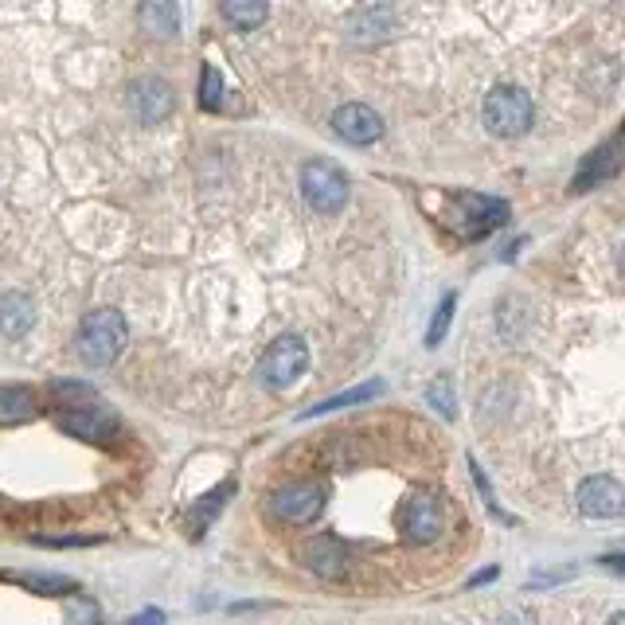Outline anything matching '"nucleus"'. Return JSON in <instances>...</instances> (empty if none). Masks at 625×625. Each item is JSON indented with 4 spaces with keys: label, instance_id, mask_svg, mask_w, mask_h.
I'll return each mask as SVG.
<instances>
[{
    "label": "nucleus",
    "instance_id": "39448f33",
    "mask_svg": "<svg viewBox=\"0 0 625 625\" xmlns=\"http://www.w3.org/2000/svg\"><path fill=\"white\" fill-rule=\"evenodd\" d=\"M309 368V348H305L301 337H278L270 348H266L263 363H258V379L274 391L297 383Z\"/></svg>",
    "mask_w": 625,
    "mask_h": 625
},
{
    "label": "nucleus",
    "instance_id": "423d86ee",
    "mask_svg": "<svg viewBox=\"0 0 625 625\" xmlns=\"http://www.w3.org/2000/svg\"><path fill=\"white\" fill-rule=\"evenodd\" d=\"M325 509V489L312 485V481H294V485L274 489L270 512L281 524H312Z\"/></svg>",
    "mask_w": 625,
    "mask_h": 625
},
{
    "label": "nucleus",
    "instance_id": "9b49d317",
    "mask_svg": "<svg viewBox=\"0 0 625 625\" xmlns=\"http://www.w3.org/2000/svg\"><path fill=\"white\" fill-rule=\"evenodd\" d=\"M332 130L348 145H371V141L383 137V117L371 106H363V102H348V106H340L332 114Z\"/></svg>",
    "mask_w": 625,
    "mask_h": 625
},
{
    "label": "nucleus",
    "instance_id": "a878e982",
    "mask_svg": "<svg viewBox=\"0 0 625 625\" xmlns=\"http://www.w3.org/2000/svg\"><path fill=\"white\" fill-rule=\"evenodd\" d=\"M602 567L606 571H617V575H625V555H602Z\"/></svg>",
    "mask_w": 625,
    "mask_h": 625
},
{
    "label": "nucleus",
    "instance_id": "4468645a",
    "mask_svg": "<svg viewBox=\"0 0 625 625\" xmlns=\"http://www.w3.org/2000/svg\"><path fill=\"white\" fill-rule=\"evenodd\" d=\"M35 325V305L28 294H4L0 297V332L9 340L24 337L28 329Z\"/></svg>",
    "mask_w": 625,
    "mask_h": 625
},
{
    "label": "nucleus",
    "instance_id": "dca6fc26",
    "mask_svg": "<svg viewBox=\"0 0 625 625\" xmlns=\"http://www.w3.org/2000/svg\"><path fill=\"white\" fill-rule=\"evenodd\" d=\"M391 28H396V12L391 9H360L352 20H348V35L352 40H383V35H391Z\"/></svg>",
    "mask_w": 625,
    "mask_h": 625
},
{
    "label": "nucleus",
    "instance_id": "0eeeda50",
    "mask_svg": "<svg viewBox=\"0 0 625 625\" xmlns=\"http://www.w3.org/2000/svg\"><path fill=\"white\" fill-rule=\"evenodd\" d=\"M445 527V504L434 493H411L403 504V535L411 543H434Z\"/></svg>",
    "mask_w": 625,
    "mask_h": 625
},
{
    "label": "nucleus",
    "instance_id": "a211bd4d",
    "mask_svg": "<svg viewBox=\"0 0 625 625\" xmlns=\"http://www.w3.org/2000/svg\"><path fill=\"white\" fill-rule=\"evenodd\" d=\"M141 24L153 35H176L181 32V9L176 4H161V0L141 4Z\"/></svg>",
    "mask_w": 625,
    "mask_h": 625
},
{
    "label": "nucleus",
    "instance_id": "2eb2a0df",
    "mask_svg": "<svg viewBox=\"0 0 625 625\" xmlns=\"http://www.w3.org/2000/svg\"><path fill=\"white\" fill-rule=\"evenodd\" d=\"M40 403H35L32 387H0V427H20V422H32Z\"/></svg>",
    "mask_w": 625,
    "mask_h": 625
},
{
    "label": "nucleus",
    "instance_id": "6ab92c4d",
    "mask_svg": "<svg viewBox=\"0 0 625 625\" xmlns=\"http://www.w3.org/2000/svg\"><path fill=\"white\" fill-rule=\"evenodd\" d=\"M219 12H223V20L235 24L239 32H255V28L266 20V4H258V0H230V4H223Z\"/></svg>",
    "mask_w": 625,
    "mask_h": 625
},
{
    "label": "nucleus",
    "instance_id": "f03ea898",
    "mask_svg": "<svg viewBox=\"0 0 625 625\" xmlns=\"http://www.w3.org/2000/svg\"><path fill=\"white\" fill-rule=\"evenodd\" d=\"M481 114H485L489 133H496V137H520V133L532 130L535 106L527 99V91H520V86H496L485 99Z\"/></svg>",
    "mask_w": 625,
    "mask_h": 625
},
{
    "label": "nucleus",
    "instance_id": "f3484780",
    "mask_svg": "<svg viewBox=\"0 0 625 625\" xmlns=\"http://www.w3.org/2000/svg\"><path fill=\"white\" fill-rule=\"evenodd\" d=\"M383 396V379H368V383L352 387V391H340V396L325 399V403L309 407V411H301V419H317V414H332V411H345V407H356V403H368V399Z\"/></svg>",
    "mask_w": 625,
    "mask_h": 625
},
{
    "label": "nucleus",
    "instance_id": "6e6552de",
    "mask_svg": "<svg viewBox=\"0 0 625 625\" xmlns=\"http://www.w3.org/2000/svg\"><path fill=\"white\" fill-rule=\"evenodd\" d=\"M59 430L71 438H83V442H106L110 434L117 430V419L106 403H83L71 407V411H59Z\"/></svg>",
    "mask_w": 625,
    "mask_h": 625
},
{
    "label": "nucleus",
    "instance_id": "f257e3e1",
    "mask_svg": "<svg viewBox=\"0 0 625 625\" xmlns=\"http://www.w3.org/2000/svg\"><path fill=\"white\" fill-rule=\"evenodd\" d=\"M130 329H125V317L117 309H94L79 325V356L91 368H106L122 356Z\"/></svg>",
    "mask_w": 625,
    "mask_h": 625
},
{
    "label": "nucleus",
    "instance_id": "b1692460",
    "mask_svg": "<svg viewBox=\"0 0 625 625\" xmlns=\"http://www.w3.org/2000/svg\"><path fill=\"white\" fill-rule=\"evenodd\" d=\"M199 102H204V110L223 106V83H219V71H215V66H204V91H199Z\"/></svg>",
    "mask_w": 625,
    "mask_h": 625
},
{
    "label": "nucleus",
    "instance_id": "cd10ccee",
    "mask_svg": "<svg viewBox=\"0 0 625 625\" xmlns=\"http://www.w3.org/2000/svg\"><path fill=\"white\" fill-rule=\"evenodd\" d=\"M606 625H625V614H614V617H609Z\"/></svg>",
    "mask_w": 625,
    "mask_h": 625
},
{
    "label": "nucleus",
    "instance_id": "bb28decb",
    "mask_svg": "<svg viewBox=\"0 0 625 625\" xmlns=\"http://www.w3.org/2000/svg\"><path fill=\"white\" fill-rule=\"evenodd\" d=\"M489 578H496V567H489V571H481V575H473V578H469V586H481V583H489Z\"/></svg>",
    "mask_w": 625,
    "mask_h": 625
},
{
    "label": "nucleus",
    "instance_id": "9d476101",
    "mask_svg": "<svg viewBox=\"0 0 625 625\" xmlns=\"http://www.w3.org/2000/svg\"><path fill=\"white\" fill-rule=\"evenodd\" d=\"M130 106L141 125H161L176 106L173 86H168L165 79H137V83L130 86Z\"/></svg>",
    "mask_w": 625,
    "mask_h": 625
},
{
    "label": "nucleus",
    "instance_id": "20e7f679",
    "mask_svg": "<svg viewBox=\"0 0 625 625\" xmlns=\"http://www.w3.org/2000/svg\"><path fill=\"white\" fill-rule=\"evenodd\" d=\"M509 219V204L493 196H478V192H458L453 196L450 223L465 235V239H485L489 230L501 227Z\"/></svg>",
    "mask_w": 625,
    "mask_h": 625
},
{
    "label": "nucleus",
    "instance_id": "c85d7f7f",
    "mask_svg": "<svg viewBox=\"0 0 625 625\" xmlns=\"http://www.w3.org/2000/svg\"><path fill=\"white\" fill-rule=\"evenodd\" d=\"M622 266H625V258H622Z\"/></svg>",
    "mask_w": 625,
    "mask_h": 625
},
{
    "label": "nucleus",
    "instance_id": "393cba45",
    "mask_svg": "<svg viewBox=\"0 0 625 625\" xmlns=\"http://www.w3.org/2000/svg\"><path fill=\"white\" fill-rule=\"evenodd\" d=\"M125 625H165V614H161V609H145V614L130 617Z\"/></svg>",
    "mask_w": 625,
    "mask_h": 625
},
{
    "label": "nucleus",
    "instance_id": "412c9836",
    "mask_svg": "<svg viewBox=\"0 0 625 625\" xmlns=\"http://www.w3.org/2000/svg\"><path fill=\"white\" fill-rule=\"evenodd\" d=\"M223 496H230V485L215 489L212 496H204V501H199V509H192V535H204V527L212 524V516L223 509Z\"/></svg>",
    "mask_w": 625,
    "mask_h": 625
},
{
    "label": "nucleus",
    "instance_id": "5701e85b",
    "mask_svg": "<svg viewBox=\"0 0 625 625\" xmlns=\"http://www.w3.org/2000/svg\"><path fill=\"white\" fill-rule=\"evenodd\" d=\"M427 403L434 407V411H442L445 419H453V414H458V403H453L450 379H434V383L427 387Z\"/></svg>",
    "mask_w": 625,
    "mask_h": 625
},
{
    "label": "nucleus",
    "instance_id": "aec40b11",
    "mask_svg": "<svg viewBox=\"0 0 625 625\" xmlns=\"http://www.w3.org/2000/svg\"><path fill=\"white\" fill-rule=\"evenodd\" d=\"M453 309H458V294H445L442 305L434 309V321H430V329H427V348H438V345H442V337L450 332Z\"/></svg>",
    "mask_w": 625,
    "mask_h": 625
},
{
    "label": "nucleus",
    "instance_id": "f8f14e48",
    "mask_svg": "<svg viewBox=\"0 0 625 625\" xmlns=\"http://www.w3.org/2000/svg\"><path fill=\"white\" fill-rule=\"evenodd\" d=\"M622 165H625V141L614 137V141H606V145L594 148V153L586 156L583 168L575 173V184H571V188H575V192H591L594 184L609 181V176H614Z\"/></svg>",
    "mask_w": 625,
    "mask_h": 625
},
{
    "label": "nucleus",
    "instance_id": "ddd939ff",
    "mask_svg": "<svg viewBox=\"0 0 625 625\" xmlns=\"http://www.w3.org/2000/svg\"><path fill=\"white\" fill-rule=\"evenodd\" d=\"M305 567L321 578H345L348 571V547L337 535H317V540L305 543Z\"/></svg>",
    "mask_w": 625,
    "mask_h": 625
},
{
    "label": "nucleus",
    "instance_id": "7ed1b4c3",
    "mask_svg": "<svg viewBox=\"0 0 625 625\" xmlns=\"http://www.w3.org/2000/svg\"><path fill=\"white\" fill-rule=\"evenodd\" d=\"M301 192L317 215H337L348 204V176L332 161H309L301 168Z\"/></svg>",
    "mask_w": 625,
    "mask_h": 625
},
{
    "label": "nucleus",
    "instance_id": "1a4fd4ad",
    "mask_svg": "<svg viewBox=\"0 0 625 625\" xmlns=\"http://www.w3.org/2000/svg\"><path fill=\"white\" fill-rule=\"evenodd\" d=\"M578 512L591 520H614L625 512V485H617L614 478L598 473V478H586L578 485Z\"/></svg>",
    "mask_w": 625,
    "mask_h": 625
},
{
    "label": "nucleus",
    "instance_id": "4be33fe9",
    "mask_svg": "<svg viewBox=\"0 0 625 625\" xmlns=\"http://www.w3.org/2000/svg\"><path fill=\"white\" fill-rule=\"evenodd\" d=\"M17 583H24L28 591H40V594H71L74 583L63 575H17Z\"/></svg>",
    "mask_w": 625,
    "mask_h": 625
}]
</instances>
